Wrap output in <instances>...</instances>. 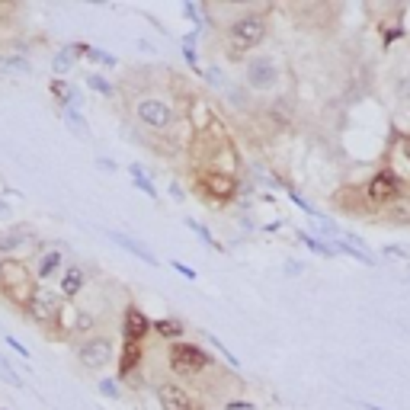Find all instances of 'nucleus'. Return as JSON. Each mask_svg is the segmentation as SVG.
I'll return each instance as SVG.
<instances>
[{"instance_id": "obj_28", "label": "nucleus", "mask_w": 410, "mask_h": 410, "mask_svg": "<svg viewBox=\"0 0 410 410\" xmlns=\"http://www.w3.org/2000/svg\"><path fill=\"white\" fill-rule=\"evenodd\" d=\"M385 253H388V257H404L407 251H404V247H394V243H391V247H385Z\"/></svg>"}, {"instance_id": "obj_4", "label": "nucleus", "mask_w": 410, "mask_h": 410, "mask_svg": "<svg viewBox=\"0 0 410 410\" xmlns=\"http://www.w3.org/2000/svg\"><path fill=\"white\" fill-rule=\"evenodd\" d=\"M170 359V368H174L176 375H199V372H205V368H212V356L205 353V349H199L195 343H174L167 353Z\"/></svg>"}, {"instance_id": "obj_10", "label": "nucleus", "mask_w": 410, "mask_h": 410, "mask_svg": "<svg viewBox=\"0 0 410 410\" xmlns=\"http://www.w3.org/2000/svg\"><path fill=\"white\" fill-rule=\"evenodd\" d=\"M26 311H29V318H32L35 324H52V320L58 318V301L52 299L45 289H39V292L32 295V301L26 305Z\"/></svg>"}, {"instance_id": "obj_8", "label": "nucleus", "mask_w": 410, "mask_h": 410, "mask_svg": "<svg viewBox=\"0 0 410 410\" xmlns=\"http://www.w3.org/2000/svg\"><path fill=\"white\" fill-rule=\"evenodd\" d=\"M157 401L160 410H199L189 391L176 382H157Z\"/></svg>"}, {"instance_id": "obj_30", "label": "nucleus", "mask_w": 410, "mask_h": 410, "mask_svg": "<svg viewBox=\"0 0 410 410\" xmlns=\"http://www.w3.org/2000/svg\"><path fill=\"white\" fill-rule=\"evenodd\" d=\"M404 157L410 160V135H407V138H404Z\"/></svg>"}, {"instance_id": "obj_2", "label": "nucleus", "mask_w": 410, "mask_h": 410, "mask_svg": "<svg viewBox=\"0 0 410 410\" xmlns=\"http://www.w3.org/2000/svg\"><path fill=\"white\" fill-rule=\"evenodd\" d=\"M397 195H404V180H401V174H397V170L385 167V170H378V174L368 176V183H366V202L372 205V209H388Z\"/></svg>"}, {"instance_id": "obj_24", "label": "nucleus", "mask_w": 410, "mask_h": 410, "mask_svg": "<svg viewBox=\"0 0 410 410\" xmlns=\"http://www.w3.org/2000/svg\"><path fill=\"white\" fill-rule=\"evenodd\" d=\"M189 228H193V231H195V234H199V237H202V241H205V243H212V247H215V251H218V243H215V237H212V234H209V231L202 228V224L189 222Z\"/></svg>"}, {"instance_id": "obj_6", "label": "nucleus", "mask_w": 410, "mask_h": 410, "mask_svg": "<svg viewBox=\"0 0 410 410\" xmlns=\"http://www.w3.org/2000/svg\"><path fill=\"white\" fill-rule=\"evenodd\" d=\"M243 77H247V87H251V90L266 93V90H276L282 71H279L276 58L257 55V58H251V61H247V71H243Z\"/></svg>"}, {"instance_id": "obj_11", "label": "nucleus", "mask_w": 410, "mask_h": 410, "mask_svg": "<svg viewBox=\"0 0 410 410\" xmlns=\"http://www.w3.org/2000/svg\"><path fill=\"white\" fill-rule=\"evenodd\" d=\"M58 272H64V251H61V247H52V251H42V253H39V263H35V276L42 279V282H49V279H55Z\"/></svg>"}, {"instance_id": "obj_31", "label": "nucleus", "mask_w": 410, "mask_h": 410, "mask_svg": "<svg viewBox=\"0 0 410 410\" xmlns=\"http://www.w3.org/2000/svg\"><path fill=\"white\" fill-rule=\"evenodd\" d=\"M366 410H382V407H375V404H366Z\"/></svg>"}, {"instance_id": "obj_19", "label": "nucleus", "mask_w": 410, "mask_h": 410, "mask_svg": "<svg viewBox=\"0 0 410 410\" xmlns=\"http://www.w3.org/2000/svg\"><path fill=\"white\" fill-rule=\"evenodd\" d=\"M112 241H116V243H122V247H126V251L138 253V257H141V260H145V263H157V260H154V257H151V251H147L145 243L132 241V237H122V234H116V231H112Z\"/></svg>"}, {"instance_id": "obj_16", "label": "nucleus", "mask_w": 410, "mask_h": 410, "mask_svg": "<svg viewBox=\"0 0 410 410\" xmlns=\"http://www.w3.org/2000/svg\"><path fill=\"white\" fill-rule=\"evenodd\" d=\"M151 330L157 337H164V340H170V343H180L183 340V324L176 318H160V320H154Z\"/></svg>"}, {"instance_id": "obj_14", "label": "nucleus", "mask_w": 410, "mask_h": 410, "mask_svg": "<svg viewBox=\"0 0 410 410\" xmlns=\"http://www.w3.org/2000/svg\"><path fill=\"white\" fill-rule=\"evenodd\" d=\"M205 193H212L215 199H231L234 195V189H237V183H234V176H228V174H205Z\"/></svg>"}, {"instance_id": "obj_13", "label": "nucleus", "mask_w": 410, "mask_h": 410, "mask_svg": "<svg viewBox=\"0 0 410 410\" xmlns=\"http://www.w3.org/2000/svg\"><path fill=\"white\" fill-rule=\"evenodd\" d=\"M84 285H87V270L80 263H74V266H68V270L61 272V285H58V289H61L64 299H74Z\"/></svg>"}, {"instance_id": "obj_17", "label": "nucleus", "mask_w": 410, "mask_h": 410, "mask_svg": "<svg viewBox=\"0 0 410 410\" xmlns=\"http://www.w3.org/2000/svg\"><path fill=\"white\" fill-rule=\"evenodd\" d=\"M385 215L394 224H410V195H397L388 209H385Z\"/></svg>"}, {"instance_id": "obj_26", "label": "nucleus", "mask_w": 410, "mask_h": 410, "mask_svg": "<svg viewBox=\"0 0 410 410\" xmlns=\"http://www.w3.org/2000/svg\"><path fill=\"white\" fill-rule=\"evenodd\" d=\"M90 87H93V90H100V93H109V84H106L103 77H90Z\"/></svg>"}, {"instance_id": "obj_29", "label": "nucleus", "mask_w": 410, "mask_h": 410, "mask_svg": "<svg viewBox=\"0 0 410 410\" xmlns=\"http://www.w3.org/2000/svg\"><path fill=\"white\" fill-rule=\"evenodd\" d=\"M7 343H10V346H13V349H16V353H20V356H29V353H26V346H23V343H16L13 337H7Z\"/></svg>"}, {"instance_id": "obj_3", "label": "nucleus", "mask_w": 410, "mask_h": 410, "mask_svg": "<svg viewBox=\"0 0 410 410\" xmlns=\"http://www.w3.org/2000/svg\"><path fill=\"white\" fill-rule=\"evenodd\" d=\"M0 279H4V292H7L16 305H29V301H32L35 289H32V282H29V270L23 260H16V257L4 260V263H0Z\"/></svg>"}, {"instance_id": "obj_1", "label": "nucleus", "mask_w": 410, "mask_h": 410, "mask_svg": "<svg viewBox=\"0 0 410 410\" xmlns=\"http://www.w3.org/2000/svg\"><path fill=\"white\" fill-rule=\"evenodd\" d=\"M266 39V16L263 13H243L228 26V55L243 58Z\"/></svg>"}, {"instance_id": "obj_9", "label": "nucleus", "mask_w": 410, "mask_h": 410, "mask_svg": "<svg viewBox=\"0 0 410 410\" xmlns=\"http://www.w3.org/2000/svg\"><path fill=\"white\" fill-rule=\"evenodd\" d=\"M147 334H151V320H147L138 308L128 305L126 318H122V337H126V343H141Z\"/></svg>"}, {"instance_id": "obj_18", "label": "nucleus", "mask_w": 410, "mask_h": 410, "mask_svg": "<svg viewBox=\"0 0 410 410\" xmlns=\"http://www.w3.org/2000/svg\"><path fill=\"white\" fill-rule=\"evenodd\" d=\"M97 330V314H90L87 308H77L74 320H71V334H93Z\"/></svg>"}, {"instance_id": "obj_21", "label": "nucleus", "mask_w": 410, "mask_h": 410, "mask_svg": "<svg viewBox=\"0 0 410 410\" xmlns=\"http://www.w3.org/2000/svg\"><path fill=\"white\" fill-rule=\"evenodd\" d=\"M301 241H305L314 253H320V257H334L337 253V247H330V243H324V241H314V237H308V234H301Z\"/></svg>"}, {"instance_id": "obj_20", "label": "nucleus", "mask_w": 410, "mask_h": 410, "mask_svg": "<svg viewBox=\"0 0 410 410\" xmlns=\"http://www.w3.org/2000/svg\"><path fill=\"white\" fill-rule=\"evenodd\" d=\"M128 174H132V176H135V186H138V189H141V193H147V195H151V199H154V195H157V189H154V186H151V183H147L145 170H141V167H138V164H132V167H128Z\"/></svg>"}, {"instance_id": "obj_15", "label": "nucleus", "mask_w": 410, "mask_h": 410, "mask_svg": "<svg viewBox=\"0 0 410 410\" xmlns=\"http://www.w3.org/2000/svg\"><path fill=\"white\" fill-rule=\"evenodd\" d=\"M138 366H141V343H126L122 356H119V375L128 378Z\"/></svg>"}, {"instance_id": "obj_5", "label": "nucleus", "mask_w": 410, "mask_h": 410, "mask_svg": "<svg viewBox=\"0 0 410 410\" xmlns=\"http://www.w3.org/2000/svg\"><path fill=\"white\" fill-rule=\"evenodd\" d=\"M135 116L151 132H167L174 126V109H170L167 100H160V97H141L135 103Z\"/></svg>"}, {"instance_id": "obj_23", "label": "nucleus", "mask_w": 410, "mask_h": 410, "mask_svg": "<svg viewBox=\"0 0 410 410\" xmlns=\"http://www.w3.org/2000/svg\"><path fill=\"white\" fill-rule=\"evenodd\" d=\"M52 93H55V97H61V103H71V87L61 84V80H55V84H52Z\"/></svg>"}, {"instance_id": "obj_25", "label": "nucleus", "mask_w": 410, "mask_h": 410, "mask_svg": "<svg viewBox=\"0 0 410 410\" xmlns=\"http://www.w3.org/2000/svg\"><path fill=\"white\" fill-rule=\"evenodd\" d=\"M100 394H106V397H119V388H116V382H100Z\"/></svg>"}, {"instance_id": "obj_27", "label": "nucleus", "mask_w": 410, "mask_h": 410, "mask_svg": "<svg viewBox=\"0 0 410 410\" xmlns=\"http://www.w3.org/2000/svg\"><path fill=\"white\" fill-rule=\"evenodd\" d=\"M174 270L180 272V276H186V279H195V270H189V266H183L180 260H176V263H174Z\"/></svg>"}, {"instance_id": "obj_22", "label": "nucleus", "mask_w": 410, "mask_h": 410, "mask_svg": "<svg viewBox=\"0 0 410 410\" xmlns=\"http://www.w3.org/2000/svg\"><path fill=\"white\" fill-rule=\"evenodd\" d=\"M26 241V234H23V228H20V234H10V237H4V241H0V251L7 253V251H13L16 243H23Z\"/></svg>"}, {"instance_id": "obj_12", "label": "nucleus", "mask_w": 410, "mask_h": 410, "mask_svg": "<svg viewBox=\"0 0 410 410\" xmlns=\"http://www.w3.org/2000/svg\"><path fill=\"white\" fill-rule=\"evenodd\" d=\"M340 251H346L349 257H356L359 263H366V266H375L378 263V257L366 247V241H362V237H356V234H349V231H346V234H340Z\"/></svg>"}, {"instance_id": "obj_7", "label": "nucleus", "mask_w": 410, "mask_h": 410, "mask_svg": "<svg viewBox=\"0 0 410 410\" xmlns=\"http://www.w3.org/2000/svg\"><path fill=\"white\" fill-rule=\"evenodd\" d=\"M77 359L87 368H103L112 362V340L109 337H87L80 346H77Z\"/></svg>"}]
</instances>
